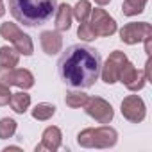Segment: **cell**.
<instances>
[{"instance_id":"6da1fadb","label":"cell","mask_w":152,"mask_h":152,"mask_svg":"<svg viewBox=\"0 0 152 152\" xmlns=\"http://www.w3.org/2000/svg\"><path fill=\"white\" fill-rule=\"evenodd\" d=\"M100 68L102 57L99 50L83 43L70 45L57 59L59 79L66 86L77 90L91 88L100 77Z\"/></svg>"},{"instance_id":"7a4b0ae2","label":"cell","mask_w":152,"mask_h":152,"mask_svg":"<svg viewBox=\"0 0 152 152\" xmlns=\"http://www.w3.org/2000/svg\"><path fill=\"white\" fill-rule=\"evenodd\" d=\"M57 9V0H9V11L18 23L39 27L47 23Z\"/></svg>"},{"instance_id":"3957f363","label":"cell","mask_w":152,"mask_h":152,"mask_svg":"<svg viewBox=\"0 0 152 152\" xmlns=\"http://www.w3.org/2000/svg\"><path fill=\"white\" fill-rule=\"evenodd\" d=\"M118 140V134L113 127L102 125L97 129H84L77 136V143L81 147H95V148H107L113 147Z\"/></svg>"},{"instance_id":"277c9868","label":"cell","mask_w":152,"mask_h":152,"mask_svg":"<svg viewBox=\"0 0 152 152\" xmlns=\"http://www.w3.org/2000/svg\"><path fill=\"white\" fill-rule=\"evenodd\" d=\"M0 36H2L4 39H7V41H11L20 54L32 56L34 47H32L31 36H27L23 31H20V27H16L15 23H9V22L2 23L0 25Z\"/></svg>"},{"instance_id":"5b68a950","label":"cell","mask_w":152,"mask_h":152,"mask_svg":"<svg viewBox=\"0 0 152 152\" xmlns=\"http://www.w3.org/2000/svg\"><path fill=\"white\" fill-rule=\"evenodd\" d=\"M0 84L4 86H18L22 90H29L34 86V75L25 68H6L0 66Z\"/></svg>"},{"instance_id":"8992f818","label":"cell","mask_w":152,"mask_h":152,"mask_svg":"<svg viewBox=\"0 0 152 152\" xmlns=\"http://www.w3.org/2000/svg\"><path fill=\"white\" fill-rule=\"evenodd\" d=\"M90 29L93 31V34L99 36H111L116 32V22L115 18H111L104 9H91L90 13V20H86Z\"/></svg>"},{"instance_id":"52a82bcc","label":"cell","mask_w":152,"mask_h":152,"mask_svg":"<svg viewBox=\"0 0 152 152\" xmlns=\"http://www.w3.org/2000/svg\"><path fill=\"white\" fill-rule=\"evenodd\" d=\"M152 36V27L147 22H131L120 29V39L127 45H136Z\"/></svg>"},{"instance_id":"ba28073f","label":"cell","mask_w":152,"mask_h":152,"mask_svg":"<svg viewBox=\"0 0 152 152\" xmlns=\"http://www.w3.org/2000/svg\"><path fill=\"white\" fill-rule=\"evenodd\" d=\"M118 81L122 84H125L127 90L131 91H140L145 83H147V75H145V70H138L132 63L125 61L122 70H120V75H118Z\"/></svg>"},{"instance_id":"9c48e42d","label":"cell","mask_w":152,"mask_h":152,"mask_svg":"<svg viewBox=\"0 0 152 152\" xmlns=\"http://www.w3.org/2000/svg\"><path fill=\"white\" fill-rule=\"evenodd\" d=\"M84 109L99 124H109L113 120V116H115V111H113L111 104L106 102L100 97H88V102L84 104Z\"/></svg>"},{"instance_id":"30bf717a","label":"cell","mask_w":152,"mask_h":152,"mask_svg":"<svg viewBox=\"0 0 152 152\" xmlns=\"http://www.w3.org/2000/svg\"><path fill=\"white\" fill-rule=\"evenodd\" d=\"M125 61H127V56H125L124 52H120V50H115V52L109 54L106 64L100 68V75H102L104 83H107V84H115V83L118 81L120 70H122V66H124Z\"/></svg>"},{"instance_id":"8fae6325","label":"cell","mask_w":152,"mask_h":152,"mask_svg":"<svg viewBox=\"0 0 152 152\" xmlns=\"http://www.w3.org/2000/svg\"><path fill=\"white\" fill-rule=\"evenodd\" d=\"M145 104L138 95H129L122 100V115L132 124H140L145 118Z\"/></svg>"},{"instance_id":"7c38bea8","label":"cell","mask_w":152,"mask_h":152,"mask_svg":"<svg viewBox=\"0 0 152 152\" xmlns=\"http://www.w3.org/2000/svg\"><path fill=\"white\" fill-rule=\"evenodd\" d=\"M39 43H41V48L47 56H56L57 52H61L63 38L56 31H43L39 36Z\"/></svg>"},{"instance_id":"4fadbf2b","label":"cell","mask_w":152,"mask_h":152,"mask_svg":"<svg viewBox=\"0 0 152 152\" xmlns=\"http://www.w3.org/2000/svg\"><path fill=\"white\" fill-rule=\"evenodd\" d=\"M61 145V131L57 127H47L43 132V140L39 145H36V152L38 150H57Z\"/></svg>"},{"instance_id":"5bb4252c","label":"cell","mask_w":152,"mask_h":152,"mask_svg":"<svg viewBox=\"0 0 152 152\" xmlns=\"http://www.w3.org/2000/svg\"><path fill=\"white\" fill-rule=\"evenodd\" d=\"M56 20H54V25H56V31H68L72 27V18H73V13H72V7L64 2L61 4L57 9H56Z\"/></svg>"},{"instance_id":"9a60e30c","label":"cell","mask_w":152,"mask_h":152,"mask_svg":"<svg viewBox=\"0 0 152 152\" xmlns=\"http://www.w3.org/2000/svg\"><path fill=\"white\" fill-rule=\"evenodd\" d=\"M9 106L15 113L18 115H23L29 106H31V95L25 93V91H18V93H11V99H9Z\"/></svg>"},{"instance_id":"2e32d148","label":"cell","mask_w":152,"mask_h":152,"mask_svg":"<svg viewBox=\"0 0 152 152\" xmlns=\"http://www.w3.org/2000/svg\"><path fill=\"white\" fill-rule=\"evenodd\" d=\"M20 61V52L11 47H0V66L6 68H15L18 66Z\"/></svg>"},{"instance_id":"e0dca14e","label":"cell","mask_w":152,"mask_h":152,"mask_svg":"<svg viewBox=\"0 0 152 152\" xmlns=\"http://www.w3.org/2000/svg\"><path fill=\"white\" fill-rule=\"evenodd\" d=\"M72 13L73 16L77 18L81 23L86 22L90 18V13H91V4L88 2V0H79L77 4H75V7H72Z\"/></svg>"},{"instance_id":"ac0fdd59","label":"cell","mask_w":152,"mask_h":152,"mask_svg":"<svg viewBox=\"0 0 152 152\" xmlns=\"http://www.w3.org/2000/svg\"><path fill=\"white\" fill-rule=\"evenodd\" d=\"M145 4H147V0H124L122 11L125 16H134L145 9Z\"/></svg>"},{"instance_id":"d6986e66","label":"cell","mask_w":152,"mask_h":152,"mask_svg":"<svg viewBox=\"0 0 152 152\" xmlns=\"http://www.w3.org/2000/svg\"><path fill=\"white\" fill-rule=\"evenodd\" d=\"M54 115H56V106L47 104V102L38 104V106L32 109V116H34L36 120H48V118H52Z\"/></svg>"},{"instance_id":"ffe728a7","label":"cell","mask_w":152,"mask_h":152,"mask_svg":"<svg viewBox=\"0 0 152 152\" xmlns=\"http://www.w3.org/2000/svg\"><path fill=\"white\" fill-rule=\"evenodd\" d=\"M64 102L70 107H84V104L88 102V95L83 91H68Z\"/></svg>"},{"instance_id":"44dd1931","label":"cell","mask_w":152,"mask_h":152,"mask_svg":"<svg viewBox=\"0 0 152 152\" xmlns=\"http://www.w3.org/2000/svg\"><path fill=\"white\" fill-rule=\"evenodd\" d=\"M16 132V122L13 118H2L0 120V140H7Z\"/></svg>"},{"instance_id":"7402d4cb","label":"cell","mask_w":152,"mask_h":152,"mask_svg":"<svg viewBox=\"0 0 152 152\" xmlns=\"http://www.w3.org/2000/svg\"><path fill=\"white\" fill-rule=\"evenodd\" d=\"M77 36L81 38V39H84V41H91V39H95L97 36L93 34V31L90 29V25H88V22H83L81 25H79V31H77Z\"/></svg>"},{"instance_id":"603a6c76","label":"cell","mask_w":152,"mask_h":152,"mask_svg":"<svg viewBox=\"0 0 152 152\" xmlns=\"http://www.w3.org/2000/svg\"><path fill=\"white\" fill-rule=\"evenodd\" d=\"M9 99H11L9 86L0 84V106H6V104H9Z\"/></svg>"},{"instance_id":"cb8c5ba5","label":"cell","mask_w":152,"mask_h":152,"mask_svg":"<svg viewBox=\"0 0 152 152\" xmlns=\"http://www.w3.org/2000/svg\"><path fill=\"white\" fill-rule=\"evenodd\" d=\"M4 15H6V7H4V4H2V2H0V18H2Z\"/></svg>"},{"instance_id":"d4e9b609","label":"cell","mask_w":152,"mask_h":152,"mask_svg":"<svg viewBox=\"0 0 152 152\" xmlns=\"http://www.w3.org/2000/svg\"><path fill=\"white\" fill-rule=\"evenodd\" d=\"M95 2L99 4V6H106V4H109L111 0H95Z\"/></svg>"}]
</instances>
